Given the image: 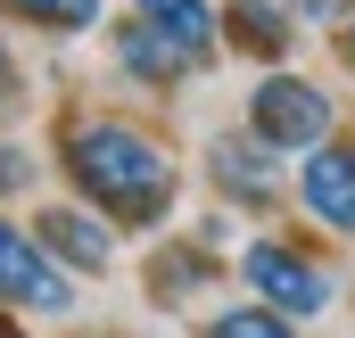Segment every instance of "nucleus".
Returning a JSON list of instances; mask_svg holds the SVG:
<instances>
[{"instance_id": "1", "label": "nucleus", "mask_w": 355, "mask_h": 338, "mask_svg": "<svg viewBox=\"0 0 355 338\" xmlns=\"http://www.w3.org/2000/svg\"><path fill=\"white\" fill-rule=\"evenodd\" d=\"M58 166L75 181V198H83L91 215H107L116 231H157V223L174 215V198H182L174 149H166L157 132L124 124V116H83V124H67Z\"/></svg>"}, {"instance_id": "2", "label": "nucleus", "mask_w": 355, "mask_h": 338, "mask_svg": "<svg viewBox=\"0 0 355 338\" xmlns=\"http://www.w3.org/2000/svg\"><path fill=\"white\" fill-rule=\"evenodd\" d=\"M232 281H248V297L272 305V314H289L297 330L322 322V314L339 305V281L297 248V240H248V248L232 256Z\"/></svg>"}, {"instance_id": "3", "label": "nucleus", "mask_w": 355, "mask_h": 338, "mask_svg": "<svg viewBox=\"0 0 355 338\" xmlns=\"http://www.w3.org/2000/svg\"><path fill=\"white\" fill-rule=\"evenodd\" d=\"M248 132L265 141L272 157H306V149H322V141L339 132V99L314 83V75L272 66L265 83L248 91Z\"/></svg>"}, {"instance_id": "4", "label": "nucleus", "mask_w": 355, "mask_h": 338, "mask_svg": "<svg viewBox=\"0 0 355 338\" xmlns=\"http://www.w3.org/2000/svg\"><path fill=\"white\" fill-rule=\"evenodd\" d=\"M0 305L8 314H75V272L0 215Z\"/></svg>"}, {"instance_id": "5", "label": "nucleus", "mask_w": 355, "mask_h": 338, "mask_svg": "<svg viewBox=\"0 0 355 338\" xmlns=\"http://www.w3.org/2000/svg\"><path fill=\"white\" fill-rule=\"evenodd\" d=\"M289 190H297V206H306L331 240H355V141L347 132H331L322 149H306Z\"/></svg>"}, {"instance_id": "6", "label": "nucleus", "mask_w": 355, "mask_h": 338, "mask_svg": "<svg viewBox=\"0 0 355 338\" xmlns=\"http://www.w3.org/2000/svg\"><path fill=\"white\" fill-rule=\"evenodd\" d=\"M207 181L223 190V206L265 215L272 198H281V157H272L257 132H215V141H207Z\"/></svg>"}, {"instance_id": "7", "label": "nucleus", "mask_w": 355, "mask_h": 338, "mask_svg": "<svg viewBox=\"0 0 355 338\" xmlns=\"http://www.w3.org/2000/svg\"><path fill=\"white\" fill-rule=\"evenodd\" d=\"M33 240H42V248L58 256L67 272H83V281L116 264V223H107V215H91L83 198H75V206H42V223H33Z\"/></svg>"}, {"instance_id": "8", "label": "nucleus", "mask_w": 355, "mask_h": 338, "mask_svg": "<svg viewBox=\"0 0 355 338\" xmlns=\"http://www.w3.org/2000/svg\"><path fill=\"white\" fill-rule=\"evenodd\" d=\"M132 17H141L149 33H166V42H174L190 75H207V66H215V50H223V17H215V0H132Z\"/></svg>"}, {"instance_id": "9", "label": "nucleus", "mask_w": 355, "mask_h": 338, "mask_svg": "<svg viewBox=\"0 0 355 338\" xmlns=\"http://www.w3.org/2000/svg\"><path fill=\"white\" fill-rule=\"evenodd\" d=\"M116 66H124L132 83H149V91H174L182 75H190V66H182V50L166 42V33H149L141 17H124V25H116Z\"/></svg>"}, {"instance_id": "10", "label": "nucleus", "mask_w": 355, "mask_h": 338, "mask_svg": "<svg viewBox=\"0 0 355 338\" xmlns=\"http://www.w3.org/2000/svg\"><path fill=\"white\" fill-rule=\"evenodd\" d=\"M223 42H232L240 58H281V50L297 42V25H289V8H281V0H232Z\"/></svg>"}, {"instance_id": "11", "label": "nucleus", "mask_w": 355, "mask_h": 338, "mask_svg": "<svg viewBox=\"0 0 355 338\" xmlns=\"http://www.w3.org/2000/svg\"><path fill=\"white\" fill-rule=\"evenodd\" d=\"M207 281H215V248H198V240H190V248H166L149 264V297H157V305H190Z\"/></svg>"}, {"instance_id": "12", "label": "nucleus", "mask_w": 355, "mask_h": 338, "mask_svg": "<svg viewBox=\"0 0 355 338\" xmlns=\"http://www.w3.org/2000/svg\"><path fill=\"white\" fill-rule=\"evenodd\" d=\"M198 338H306V330H297L289 314L257 305V297H240V305H223V314H215V322H207Z\"/></svg>"}, {"instance_id": "13", "label": "nucleus", "mask_w": 355, "mask_h": 338, "mask_svg": "<svg viewBox=\"0 0 355 338\" xmlns=\"http://www.w3.org/2000/svg\"><path fill=\"white\" fill-rule=\"evenodd\" d=\"M8 17H25V25H42V33H83L99 25V0H0Z\"/></svg>"}, {"instance_id": "14", "label": "nucleus", "mask_w": 355, "mask_h": 338, "mask_svg": "<svg viewBox=\"0 0 355 338\" xmlns=\"http://www.w3.org/2000/svg\"><path fill=\"white\" fill-rule=\"evenodd\" d=\"M281 8H289L297 33H306V25H347V17H355V0H281Z\"/></svg>"}, {"instance_id": "15", "label": "nucleus", "mask_w": 355, "mask_h": 338, "mask_svg": "<svg viewBox=\"0 0 355 338\" xmlns=\"http://www.w3.org/2000/svg\"><path fill=\"white\" fill-rule=\"evenodd\" d=\"M25 181H33V157L17 141H0V190H25Z\"/></svg>"}, {"instance_id": "16", "label": "nucleus", "mask_w": 355, "mask_h": 338, "mask_svg": "<svg viewBox=\"0 0 355 338\" xmlns=\"http://www.w3.org/2000/svg\"><path fill=\"white\" fill-rule=\"evenodd\" d=\"M17 107V58H8V42H0V116Z\"/></svg>"}, {"instance_id": "17", "label": "nucleus", "mask_w": 355, "mask_h": 338, "mask_svg": "<svg viewBox=\"0 0 355 338\" xmlns=\"http://www.w3.org/2000/svg\"><path fill=\"white\" fill-rule=\"evenodd\" d=\"M0 338H33V330H25V322H17V314H8V305H0Z\"/></svg>"}, {"instance_id": "18", "label": "nucleus", "mask_w": 355, "mask_h": 338, "mask_svg": "<svg viewBox=\"0 0 355 338\" xmlns=\"http://www.w3.org/2000/svg\"><path fill=\"white\" fill-rule=\"evenodd\" d=\"M339 50H347V66H355V17H347V25H339Z\"/></svg>"}]
</instances>
